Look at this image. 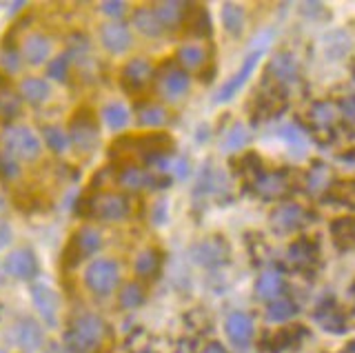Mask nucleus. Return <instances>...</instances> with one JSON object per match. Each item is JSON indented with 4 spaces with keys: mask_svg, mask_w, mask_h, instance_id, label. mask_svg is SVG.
Wrapping results in <instances>:
<instances>
[{
    "mask_svg": "<svg viewBox=\"0 0 355 353\" xmlns=\"http://www.w3.org/2000/svg\"><path fill=\"white\" fill-rule=\"evenodd\" d=\"M107 336L105 320L96 313L78 316L67 331V347L71 353H94Z\"/></svg>",
    "mask_w": 355,
    "mask_h": 353,
    "instance_id": "nucleus-1",
    "label": "nucleus"
},
{
    "mask_svg": "<svg viewBox=\"0 0 355 353\" xmlns=\"http://www.w3.org/2000/svg\"><path fill=\"white\" fill-rule=\"evenodd\" d=\"M271 40H273V29H264V31H260V34L253 38L247 58H244V62H242V67L236 74H233L231 78H229V83L216 94V103H225V101H229V98H233L240 92V87L251 78L253 69L258 67V62L264 56V51L269 49Z\"/></svg>",
    "mask_w": 355,
    "mask_h": 353,
    "instance_id": "nucleus-2",
    "label": "nucleus"
},
{
    "mask_svg": "<svg viewBox=\"0 0 355 353\" xmlns=\"http://www.w3.org/2000/svg\"><path fill=\"white\" fill-rule=\"evenodd\" d=\"M3 142L11 156H18L22 160H36L40 156V140L25 125H9L3 131Z\"/></svg>",
    "mask_w": 355,
    "mask_h": 353,
    "instance_id": "nucleus-3",
    "label": "nucleus"
},
{
    "mask_svg": "<svg viewBox=\"0 0 355 353\" xmlns=\"http://www.w3.org/2000/svg\"><path fill=\"white\" fill-rule=\"evenodd\" d=\"M89 216H94L98 220H107V223H116L129 216V200L122 193L105 191L96 193L94 198H89L87 203Z\"/></svg>",
    "mask_w": 355,
    "mask_h": 353,
    "instance_id": "nucleus-4",
    "label": "nucleus"
},
{
    "mask_svg": "<svg viewBox=\"0 0 355 353\" xmlns=\"http://www.w3.org/2000/svg\"><path fill=\"white\" fill-rule=\"evenodd\" d=\"M118 280H120V269L114 260H96L85 271L87 286L98 295H107L114 291L118 286Z\"/></svg>",
    "mask_w": 355,
    "mask_h": 353,
    "instance_id": "nucleus-5",
    "label": "nucleus"
},
{
    "mask_svg": "<svg viewBox=\"0 0 355 353\" xmlns=\"http://www.w3.org/2000/svg\"><path fill=\"white\" fill-rule=\"evenodd\" d=\"M71 142L80 151H92L98 145V127L89 109H80L71 118Z\"/></svg>",
    "mask_w": 355,
    "mask_h": 353,
    "instance_id": "nucleus-6",
    "label": "nucleus"
},
{
    "mask_svg": "<svg viewBox=\"0 0 355 353\" xmlns=\"http://www.w3.org/2000/svg\"><path fill=\"white\" fill-rule=\"evenodd\" d=\"M9 340L25 353H36L42 345V331L36 320L20 318L9 329Z\"/></svg>",
    "mask_w": 355,
    "mask_h": 353,
    "instance_id": "nucleus-7",
    "label": "nucleus"
},
{
    "mask_svg": "<svg viewBox=\"0 0 355 353\" xmlns=\"http://www.w3.org/2000/svg\"><path fill=\"white\" fill-rule=\"evenodd\" d=\"M5 271L18 280H29V278H33V273L38 271V260L33 256V251L27 247L14 249L5 258Z\"/></svg>",
    "mask_w": 355,
    "mask_h": 353,
    "instance_id": "nucleus-8",
    "label": "nucleus"
},
{
    "mask_svg": "<svg viewBox=\"0 0 355 353\" xmlns=\"http://www.w3.org/2000/svg\"><path fill=\"white\" fill-rule=\"evenodd\" d=\"M31 300L40 318L47 322L49 327L55 325V318H58V295H55L47 284H33L31 286Z\"/></svg>",
    "mask_w": 355,
    "mask_h": 353,
    "instance_id": "nucleus-9",
    "label": "nucleus"
},
{
    "mask_svg": "<svg viewBox=\"0 0 355 353\" xmlns=\"http://www.w3.org/2000/svg\"><path fill=\"white\" fill-rule=\"evenodd\" d=\"M100 247H103V236H100L98 229L87 227L83 231H78L71 240V247H69V253H73V264L87 256H94Z\"/></svg>",
    "mask_w": 355,
    "mask_h": 353,
    "instance_id": "nucleus-10",
    "label": "nucleus"
},
{
    "mask_svg": "<svg viewBox=\"0 0 355 353\" xmlns=\"http://www.w3.org/2000/svg\"><path fill=\"white\" fill-rule=\"evenodd\" d=\"M158 89L160 94L166 98V101H178L182 98L189 89V78L182 69H175V67H166L160 76V83H158Z\"/></svg>",
    "mask_w": 355,
    "mask_h": 353,
    "instance_id": "nucleus-11",
    "label": "nucleus"
},
{
    "mask_svg": "<svg viewBox=\"0 0 355 353\" xmlns=\"http://www.w3.org/2000/svg\"><path fill=\"white\" fill-rule=\"evenodd\" d=\"M100 40L107 51L111 53H122L131 47V34L125 25L120 23H107L100 27Z\"/></svg>",
    "mask_w": 355,
    "mask_h": 353,
    "instance_id": "nucleus-12",
    "label": "nucleus"
},
{
    "mask_svg": "<svg viewBox=\"0 0 355 353\" xmlns=\"http://www.w3.org/2000/svg\"><path fill=\"white\" fill-rule=\"evenodd\" d=\"M151 78H153V67L142 58L131 60L125 67V71H122V83H125L127 89H131V92L144 89Z\"/></svg>",
    "mask_w": 355,
    "mask_h": 353,
    "instance_id": "nucleus-13",
    "label": "nucleus"
},
{
    "mask_svg": "<svg viewBox=\"0 0 355 353\" xmlns=\"http://www.w3.org/2000/svg\"><path fill=\"white\" fill-rule=\"evenodd\" d=\"M227 334L233 340V345L247 347L253 338V322L247 313H231L227 318Z\"/></svg>",
    "mask_w": 355,
    "mask_h": 353,
    "instance_id": "nucleus-14",
    "label": "nucleus"
},
{
    "mask_svg": "<svg viewBox=\"0 0 355 353\" xmlns=\"http://www.w3.org/2000/svg\"><path fill=\"white\" fill-rule=\"evenodd\" d=\"M51 53V40L44 34H31L25 45H22V56L29 64H40L49 58Z\"/></svg>",
    "mask_w": 355,
    "mask_h": 353,
    "instance_id": "nucleus-15",
    "label": "nucleus"
},
{
    "mask_svg": "<svg viewBox=\"0 0 355 353\" xmlns=\"http://www.w3.org/2000/svg\"><path fill=\"white\" fill-rule=\"evenodd\" d=\"M193 258L200 264H205V267H214V264H220L227 258V247L222 245L220 240H205V242H200V245H196Z\"/></svg>",
    "mask_w": 355,
    "mask_h": 353,
    "instance_id": "nucleus-16",
    "label": "nucleus"
},
{
    "mask_svg": "<svg viewBox=\"0 0 355 353\" xmlns=\"http://www.w3.org/2000/svg\"><path fill=\"white\" fill-rule=\"evenodd\" d=\"M275 136L284 142L288 153L295 156V158H302L304 153H306V149H309V142H306L304 134L295 125H282L280 129L275 131Z\"/></svg>",
    "mask_w": 355,
    "mask_h": 353,
    "instance_id": "nucleus-17",
    "label": "nucleus"
},
{
    "mask_svg": "<svg viewBox=\"0 0 355 353\" xmlns=\"http://www.w3.org/2000/svg\"><path fill=\"white\" fill-rule=\"evenodd\" d=\"M304 220V212H302V207L300 205H293V203H288V205H282V207H277L275 209V214L271 218V223L273 227H277L280 231H288V229H293L297 227L300 223Z\"/></svg>",
    "mask_w": 355,
    "mask_h": 353,
    "instance_id": "nucleus-18",
    "label": "nucleus"
},
{
    "mask_svg": "<svg viewBox=\"0 0 355 353\" xmlns=\"http://www.w3.org/2000/svg\"><path fill=\"white\" fill-rule=\"evenodd\" d=\"M271 74L280 83H295L297 80V64L291 53H277L271 60Z\"/></svg>",
    "mask_w": 355,
    "mask_h": 353,
    "instance_id": "nucleus-19",
    "label": "nucleus"
},
{
    "mask_svg": "<svg viewBox=\"0 0 355 353\" xmlns=\"http://www.w3.org/2000/svg\"><path fill=\"white\" fill-rule=\"evenodd\" d=\"M282 289H284V282H282V275L277 271H264L258 280V286H255V291H258V295L264 298V300H275V298L282 293Z\"/></svg>",
    "mask_w": 355,
    "mask_h": 353,
    "instance_id": "nucleus-20",
    "label": "nucleus"
},
{
    "mask_svg": "<svg viewBox=\"0 0 355 353\" xmlns=\"http://www.w3.org/2000/svg\"><path fill=\"white\" fill-rule=\"evenodd\" d=\"M184 9H187L184 3H175V0H173V3H158L153 7V14H155V18L160 20L162 27H173V25H178L182 20Z\"/></svg>",
    "mask_w": 355,
    "mask_h": 353,
    "instance_id": "nucleus-21",
    "label": "nucleus"
},
{
    "mask_svg": "<svg viewBox=\"0 0 355 353\" xmlns=\"http://www.w3.org/2000/svg\"><path fill=\"white\" fill-rule=\"evenodd\" d=\"M120 184L125 187V189L136 191V189H144V187H153L155 180L147 171H142L138 167H127L120 171Z\"/></svg>",
    "mask_w": 355,
    "mask_h": 353,
    "instance_id": "nucleus-22",
    "label": "nucleus"
},
{
    "mask_svg": "<svg viewBox=\"0 0 355 353\" xmlns=\"http://www.w3.org/2000/svg\"><path fill=\"white\" fill-rule=\"evenodd\" d=\"M133 25H136V29L142 36L155 38L162 34V25H160V20L155 18L153 9H138L136 16H133Z\"/></svg>",
    "mask_w": 355,
    "mask_h": 353,
    "instance_id": "nucleus-23",
    "label": "nucleus"
},
{
    "mask_svg": "<svg viewBox=\"0 0 355 353\" xmlns=\"http://www.w3.org/2000/svg\"><path fill=\"white\" fill-rule=\"evenodd\" d=\"M20 94L29 103H44L49 98L51 89H49V85L40 78H25L20 83Z\"/></svg>",
    "mask_w": 355,
    "mask_h": 353,
    "instance_id": "nucleus-24",
    "label": "nucleus"
},
{
    "mask_svg": "<svg viewBox=\"0 0 355 353\" xmlns=\"http://www.w3.org/2000/svg\"><path fill=\"white\" fill-rule=\"evenodd\" d=\"M178 58H180L184 69H200L207 62V49L202 45H184L178 51Z\"/></svg>",
    "mask_w": 355,
    "mask_h": 353,
    "instance_id": "nucleus-25",
    "label": "nucleus"
},
{
    "mask_svg": "<svg viewBox=\"0 0 355 353\" xmlns=\"http://www.w3.org/2000/svg\"><path fill=\"white\" fill-rule=\"evenodd\" d=\"M20 98L18 94H14L9 89L7 85H0V118L3 120H11V118H16L20 114Z\"/></svg>",
    "mask_w": 355,
    "mask_h": 353,
    "instance_id": "nucleus-26",
    "label": "nucleus"
},
{
    "mask_svg": "<svg viewBox=\"0 0 355 353\" xmlns=\"http://www.w3.org/2000/svg\"><path fill=\"white\" fill-rule=\"evenodd\" d=\"M255 189H258L264 198H273V196L284 193L286 180H284V175H280V173H264V175H260Z\"/></svg>",
    "mask_w": 355,
    "mask_h": 353,
    "instance_id": "nucleus-27",
    "label": "nucleus"
},
{
    "mask_svg": "<svg viewBox=\"0 0 355 353\" xmlns=\"http://www.w3.org/2000/svg\"><path fill=\"white\" fill-rule=\"evenodd\" d=\"M138 120L144 127H162L169 120V114L160 105H142L138 109Z\"/></svg>",
    "mask_w": 355,
    "mask_h": 353,
    "instance_id": "nucleus-28",
    "label": "nucleus"
},
{
    "mask_svg": "<svg viewBox=\"0 0 355 353\" xmlns=\"http://www.w3.org/2000/svg\"><path fill=\"white\" fill-rule=\"evenodd\" d=\"M133 267H136V273L142 275V278H151V275H155V271H158V267H160V256L153 249H144L138 253Z\"/></svg>",
    "mask_w": 355,
    "mask_h": 353,
    "instance_id": "nucleus-29",
    "label": "nucleus"
},
{
    "mask_svg": "<svg viewBox=\"0 0 355 353\" xmlns=\"http://www.w3.org/2000/svg\"><path fill=\"white\" fill-rule=\"evenodd\" d=\"M103 120L109 129H122L129 123V112L125 105L120 103H111L103 109Z\"/></svg>",
    "mask_w": 355,
    "mask_h": 353,
    "instance_id": "nucleus-30",
    "label": "nucleus"
},
{
    "mask_svg": "<svg viewBox=\"0 0 355 353\" xmlns=\"http://www.w3.org/2000/svg\"><path fill=\"white\" fill-rule=\"evenodd\" d=\"M222 23H225L227 31L233 36H238L244 27V12L238 5H225L222 7Z\"/></svg>",
    "mask_w": 355,
    "mask_h": 353,
    "instance_id": "nucleus-31",
    "label": "nucleus"
},
{
    "mask_svg": "<svg viewBox=\"0 0 355 353\" xmlns=\"http://www.w3.org/2000/svg\"><path fill=\"white\" fill-rule=\"evenodd\" d=\"M247 142H249V129L244 127L242 123H238L236 127H231L227 131L225 140H222V149H225V151H238V149H242L244 145H247Z\"/></svg>",
    "mask_w": 355,
    "mask_h": 353,
    "instance_id": "nucleus-32",
    "label": "nucleus"
},
{
    "mask_svg": "<svg viewBox=\"0 0 355 353\" xmlns=\"http://www.w3.org/2000/svg\"><path fill=\"white\" fill-rule=\"evenodd\" d=\"M144 300V289L138 284V282H129L122 286L120 291V307L122 309H136L140 307Z\"/></svg>",
    "mask_w": 355,
    "mask_h": 353,
    "instance_id": "nucleus-33",
    "label": "nucleus"
},
{
    "mask_svg": "<svg viewBox=\"0 0 355 353\" xmlns=\"http://www.w3.org/2000/svg\"><path fill=\"white\" fill-rule=\"evenodd\" d=\"M42 136H44V140H47V145H49L55 153H64L67 149H69V145H71V138L67 136L62 129H58V127H44Z\"/></svg>",
    "mask_w": 355,
    "mask_h": 353,
    "instance_id": "nucleus-34",
    "label": "nucleus"
},
{
    "mask_svg": "<svg viewBox=\"0 0 355 353\" xmlns=\"http://www.w3.org/2000/svg\"><path fill=\"white\" fill-rule=\"evenodd\" d=\"M295 313V307L291 300H284V298H280V300H273L269 304V309H266V318L271 320V322H284V320H288Z\"/></svg>",
    "mask_w": 355,
    "mask_h": 353,
    "instance_id": "nucleus-35",
    "label": "nucleus"
},
{
    "mask_svg": "<svg viewBox=\"0 0 355 353\" xmlns=\"http://www.w3.org/2000/svg\"><path fill=\"white\" fill-rule=\"evenodd\" d=\"M0 178L5 182H14L20 178V162L11 153H0Z\"/></svg>",
    "mask_w": 355,
    "mask_h": 353,
    "instance_id": "nucleus-36",
    "label": "nucleus"
},
{
    "mask_svg": "<svg viewBox=\"0 0 355 353\" xmlns=\"http://www.w3.org/2000/svg\"><path fill=\"white\" fill-rule=\"evenodd\" d=\"M338 112H336V107H333L331 103H322L318 105L313 112H311V120L315 123V127L320 129H324V127H331L333 125V120H336Z\"/></svg>",
    "mask_w": 355,
    "mask_h": 353,
    "instance_id": "nucleus-37",
    "label": "nucleus"
},
{
    "mask_svg": "<svg viewBox=\"0 0 355 353\" xmlns=\"http://www.w3.org/2000/svg\"><path fill=\"white\" fill-rule=\"evenodd\" d=\"M329 182H331V171L327 169V167H315L313 171L309 173V191L311 193H320V191H324L327 187H329Z\"/></svg>",
    "mask_w": 355,
    "mask_h": 353,
    "instance_id": "nucleus-38",
    "label": "nucleus"
},
{
    "mask_svg": "<svg viewBox=\"0 0 355 353\" xmlns=\"http://www.w3.org/2000/svg\"><path fill=\"white\" fill-rule=\"evenodd\" d=\"M67 58H73L76 62H83L89 56V42L80 36H76L69 40V47H67Z\"/></svg>",
    "mask_w": 355,
    "mask_h": 353,
    "instance_id": "nucleus-39",
    "label": "nucleus"
},
{
    "mask_svg": "<svg viewBox=\"0 0 355 353\" xmlns=\"http://www.w3.org/2000/svg\"><path fill=\"white\" fill-rule=\"evenodd\" d=\"M0 69H5L9 74H16L20 69V53L11 47H5L0 51Z\"/></svg>",
    "mask_w": 355,
    "mask_h": 353,
    "instance_id": "nucleus-40",
    "label": "nucleus"
},
{
    "mask_svg": "<svg viewBox=\"0 0 355 353\" xmlns=\"http://www.w3.org/2000/svg\"><path fill=\"white\" fill-rule=\"evenodd\" d=\"M160 169L169 171L171 175H175V178H187V175H189V162L184 158H169V156H166V160H164V164Z\"/></svg>",
    "mask_w": 355,
    "mask_h": 353,
    "instance_id": "nucleus-41",
    "label": "nucleus"
},
{
    "mask_svg": "<svg viewBox=\"0 0 355 353\" xmlns=\"http://www.w3.org/2000/svg\"><path fill=\"white\" fill-rule=\"evenodd\" d=\"M67 67H69V64H67V53L64 56H58L55 60H51L49 62V76L53 80H58V83H62L64 78H67Z\"/></svg>",
    "mask_w": 355,
    "mask_h": 353,
    "instance_id": "nucleus-42",
    "label": "nucleus"
},
{
    "mask_svg": "<svg viewBox=\"0 0 355 353\" xmlns=\"http://www.w3.org/2000/svg\"><path fill=\"white\" fill-rule=\"evenodd\" d=\"M100 9H103V14L109 16V18H122V16H125L127 5L125 3H118V0H111V3H103V5H100Z\"/></svg>",
    "mask_w": 355,
    "mask_h": 353,
    "instance_id": "nucleus-43",
    "label": "nucleus"
},
{
    "mask_svg": "<svg viewBox=\"0 0 355 353\" xmlns=\"http://www.w3.org/2000/svg\"><path fill=\"white\" fill-rule=\"evenodd\" d=\"M11 242V229L7 223H0V249H5Z\"/></svg>",
    "mask_w": 355,
    "mask_h": 353,
    "instance_id": "nucleus-44",
    "label": "nucleus"
},
{
    "mask_svg": "<svg viewBox=\"0 0 355 353\" xmlns=\"http://www.w3.org/2000/svg\"><path fill=\"white\" fill-rule=\"evenodd\" d=\"M344 114L351 116V118H355V101H351V103H344Z\"/></svg>",
    "mask_w": 355,
    "mask_h": 353,
    "instance_id": "nucleus-45",
    "label": "nucleus"
},
{
    "mask_svg": "<svg viewBox=\"0 0 355 353\" xmlns=\"http://www.w3.org/2000/svg\"><path fill=\"white\" fill-rule=\"evenodd\" d=\"M202 353H227V351L222 349L220 345H209V347H207V349H205Z\"/></svg>",
    "mask_w": 355,
    "mask_h": 353,
    "instance_id": "nucleus-46",
    "label": "nucleus"
},
{
    "mask_svg": "<svg viewBox=\"0 0 355 353\" xmlns=\"http://www.w3.org/2000/svg\"><path fill=\"white\" fill-rule=\"evenodd\" d=\"M162 209H164V203H160L158 207H155V212H158V214H155V223H162V220H164Z\"/></svg>",
    "mask_w": 355,
    "mask_h": 353,
    "instance_id": "nucleus-47",
    "label": "nucleus"
},
{
    "mask_svg": "<svg viewBox=\"0 0 355 353\" xmlns=\"http://www.w3.org/2000/svg\"><path fill=\"white\" fill-rule=\"evenodd\" d=\"M22 7H25V3H11V5H9L11 12H18V9H22Z\"/></svg>",
    "mask_w": 355,
    "mask_h": 353,
    "instance_id": "nucleus-48",
    "label": "nucleus"
},
{
    "mask_svg": "<svg viewBox=\"0 0 355 353\" xmlns=\"http://www.w3.org/2000/svg\"><path fill=\"white\" fill-rule=\"evenodd\" d=\"M138 353H155V351H149V349H144V351H138Z\"/></svg>",
    "mask_w": 355,
    "mask_h": 353,
    "instance_id": "nucleus-49",
    "label": "nucleus"
},
{
    "mask_svg": "<svg viewBox=\"0 0 355 353\" xmlns=\"http://www.w3.org/2000/svg\"><path fill=\"white\" fill-rule=\"evenodd\" d=\"M351 353H355V342H353V345H351Z\"/></svg>",
    "mask_w": 355,
    "mask_h": 353,
    "instance_id": "nucleus-50",
    "label": "nucleus"
},
{
    "mask_svg": "<svg viewBox=\"0 0 355 353\" xmlns=\"http://www.w3.org/2000/svg\"><path fill=\"white\" fill-rule=\"evenodd\" d=\"M0 353H5V351H0Z\"/></svg>",
    "mask_w": 355,
    "mask_h": 353,
    "instance_id": "nucleus-51",
    "label": "nucleus"
}]
</instances>
